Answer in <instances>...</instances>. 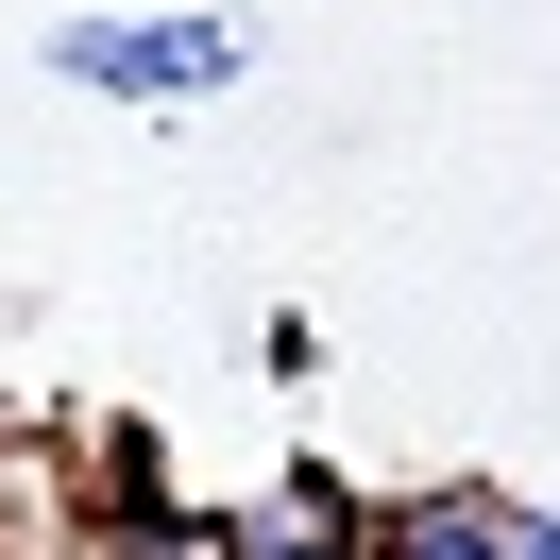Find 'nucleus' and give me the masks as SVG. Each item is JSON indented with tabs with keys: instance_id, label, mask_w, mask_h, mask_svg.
Wrapping results in <instances>:
<instances>
[{
	"instance_id": "nucleus-4",
	"label": "nucleus",
	"mask_w": 560,
	"mask_h": 560,
	"mask_svg": "<svg viewBox=\"0 0 560 560\" xmlns=\"http://www.w3.org/2000/svg\"><path fill=\"white\" fill-rule=\"evenodd\" d=\"M510 560H560V510H510Z\"/></svg>"
},
{
	"instance_id": "nucleus-3",
	"label": "nucleus",
	"mask_w": 560,
	"mask_h": 560,
	"mask_svg": "<svg viewBox=\"0 0 560 560\" xmlns=\"http://www.w3.org/2000/svg\"><path fill=\"white\" fill-rule=\"evenodd\" d=\"M374 560H510V492H424V510H390Z\"/></svg>"
},
{
	"instance_id": "nucleus-2",
	"label": "nucleus",
	"mask_w": 560,
	"mask_h": 560,
	"mask_svg": "<svg viewBox=\"0 0 560 560\" xmlns=\"http://www.w3.org/2000/svg\"><path fill=\"white\" fill-rule=\"evenodd\" d=\"M221 560H374V526L323 476H289V492H255V510H221Z\"/></svg>"
},
{
	"instance_id": "nucleus-1",
	"label": "nucleus",
	"mask_w": 560,
	"mask_h": 560,
	"mask_svg": "<svg viewBox=\"0 0 560 560\" xmlns=\"http://www.w3.org/2000/svg\"><path fill=\"white\" fill-rule=\"evenodd\" d=\"M51 69L103 85V103H221L255 69V18H69Z\"/></svg>"
}]
</instances>
